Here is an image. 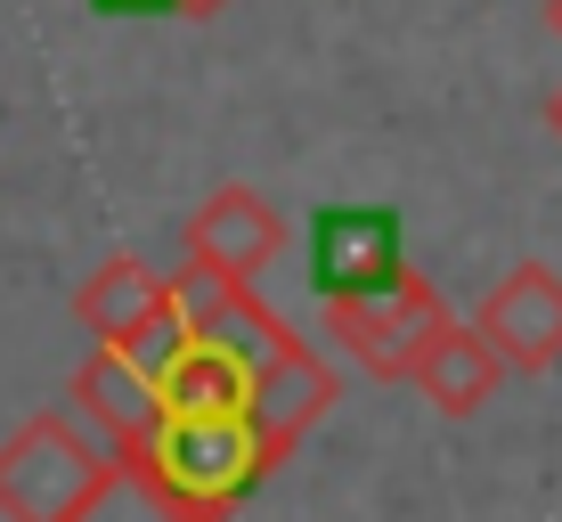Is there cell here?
<instances>
[{
  "mask_svg": "<svg viewBox=\"0 0 562 522\" xmlns=\"http://www.w3.org/2000/svg\"><path fill=\"white\" fill-rule=\"evenodd\" d=\"M139 474L180 522H228L269 481V457L245 417H164Z\"/></svg>",
  "mask_w": 562,
  "mask_h": 522,
  "instance_id": "cell-1",
  "label": "cell"
},
{
  "mask_svg": "<svg viewBox=\"0 0 562 522\" xmlns=\"http://www.w3.org/2000/svg\"><path fill=\"white\" fill-rule=\"evenodd\" d=\"M114 457L74 417H25L0 441V522H82L90 498L106 490Z\"/></svg>",
  "mask_w": 562,
  "mask_h": 522,
  "instance_id": "cell-2",
  "label": "cell"
},
{
  "mask_svg": "<svg viewBox=\"0 0 562 522\" xmlns=\"http://www.w3.org/2000/svg\"><path fill=\"white\" fill-rule=\"evenodd\" d=\"M318 319H326V343H335L342 359H359L375 384H416L424 343H432L457 311L440 302V286L424 278V269H408L392 295H367V302H318Z\"/></svg>",
  "mask_w": 562,
  "mask_h": 522,
  "instance_id": "cell-3",
  "label": "cell"
},
{
  "mask_svg": "<svg viewBox=\"0 0 562 522\" xmlns=\"http://www.w3.org/2000/svg\"><path fill=\"white\" fill-rule=\"evenodd\" d=\"M285 245H294V221H285L261 188L228 180V188H212V197L188 212V229H180L188 262L180 269L204 278V286H261V269L285 262Z\"/></svg>",
  "mask_w": 562,
  "mask_h": 522,
  "instance_id": "cell-4",
  "label": "cell"
},
{
  "mask_svg": "<svg viewBox=\"0 0 562 522\" xmlns=\"http://www.w3.org/2000/svg\"><path fill=\"white\" fill-rule=\"evenodd\" d=\"M408 254H400V212L392 204H326L310 221V286L318 302H367V295H392L408 278Z\"/></svg>",
  "mask_w": 562,
  "mask_h": 522,
  "instance_id": "cell-5",
  "label": "cell"
},
{
  "mask_svg": "<svg viewBox=\"0 0 562 522\" xmlns=\"http://www.w3.org/2000/svg\"><path fill=\"white\" fill-rule=\"evenodd\" d=\"M473 335L497 352V367L547 376L562 359V269L554 262H514L506 278L473 302Z\"/></svg>",
  "mask_w": 562,
  "mask_h": 522,
  "instance_id": "cell-6",
  "label": "cell"
},
{
  "mask_svg": "<svg viewBox=\"0 0 562 522\" xmlns=\"http://www.w3.org/2000/svg\"><path fill=\"white\" fill-rule=\"evenodd\" d=\"M342 400V376H335V359L318 352V343H294L285 359H269L261 376H254V400H245V424H254V441H261V457H269V474L285 466V457L302 449L310 433H318V417Z\"/></svg>",
  "mask_w": 562,
  "mask_h": 522,
  "instance_id": "cell-7",
  "label": "cell"
},
{
  "mask_svg": "<svg viewBox=\"0 0 562 522\" xmlns=\"http://www.w3.org/2000/svg\"><path fill=\"white\" fill-rule=\"evenodd\" d=\"M164 392L131 367L123 352H90L74 367V424H82L90 441L114 457V466H139L155 449V433H164Z\"/></svg>",
  "mask_w": 562,
  "mask_h": 522,
  "instance_id": "cell-8",
  "label": "cell"
},
{
  "mask_svg": "<svg viewBox=\"0 0 562 522\" xmlns=\"http://www.w3.org/2000/svg\"><path fill=\"white\" fill-rule=\"evenodd\" d=\"M164 302H171V278H164L155 262H139V254H106L82 286H74V319L90 326V343H99V352H123V343L139 335Z\"/></svg>",
  "mask_w": 562,
  "mask_h": 522,
  "instance_id": "cell-9",
  "label": "cell"
},
{
  "mask_svg": "<svg viewBox=\"0 0 562 522\" xmlns=\"http://www.w3.org/2000/svg\"><path fill=\"white\" fill-rule=\"evenodd\" d=\"M497 384H506V367H497V352L473 335V319H449L416 359V392L432 400L440 417H481L497 400Z\"/></svg>",
  "mask_w": 562,
  "mask_h": 522,
  "instance_id": "cell-10",
  "label": "cell"
},
{
  "mask_svg": "<svg viewBox=\"0 0 562 522\" xmlns=\"http://www.w3.org/2000/svg\"><path fill=\"white\" fill-rule=\"evenodd\" d=\"M245 400H254V367H237L221 343H196V352L164 376L171 417H245Z\"/></svg>",
  "mask_w": 562,
  "mask_h": 522,
  "instance_id": "cell-11",
  "label": "cell"
},
{
  "mask_svg": "<svg viewBox=\"0 0 562 522\" xmlns=\"http://www.w3.org/2000/svg\"><path fill=\"white\" fill-rule=\"evenodd\" d=\"M82 522H180V514L155 498V481H147L139 466H114V474H106V490L90 498V514H82Z\"/></svg>",
  "mask_w": 562,
  "mask_h": 522,
  "instance_id": "cell-12",
  "label": "cell"
},
{
  "mask_svg": "<svg viewBox=\"0 0 562 522\" xmlns=\"http://www.w3.org/2000/svg\"><path fill=\"white\" fill-rule=\"evenodd\" d=\"M171 16H188V25H212V16H228V0H171Z\"/></svg>",
  "mask_w": 562,
  "mask_h": 522,
  "instance_id": "cell-13",
  "label": "cell"
},
{
  "mask_svg": "<svg viewBox=\"0 0 562 522\" xmlns=\"http://www.w3.org/2000/svg\"><path fill=\"white\" fill-rule=\"evenodd\" d=\"M99 9H114V16H155V9H164L171 16V0H99Z\"/></svg>",
  "mask_w": 562,
  "mask_h": 522,
  "instance_id": "cell-14",
  "label": "cell"
},
{
  "mask_svg": "<svg viewBox=\"0 0 562 522\" xmlns=\"http://www.w3.org/2000/svg\"><path fill=\"white\" fill-rule=\"evenodd\" d=\"M547 131L562 140V82H554V99H547Z\"/></svg>",
  "mask_w": 562,
  "mask_h": 522,
  "instance_id": "cell-15",
  "label": "cell"
},
{
  "mask_svg": "<svg viewBox=\"0 0 562 522\" xmlns=\"http://www.w3.org/2000/svg\"><path fill=\"white\" fill-rule=\"evenodd\" d=\"M547 33H554V42H562V0H547Z\"/></svg>",
  "mask_w": 562,
  "mask_h": 522,
  "instance_id": "cell-16",
  "label": "cell"
}]
</instances>
